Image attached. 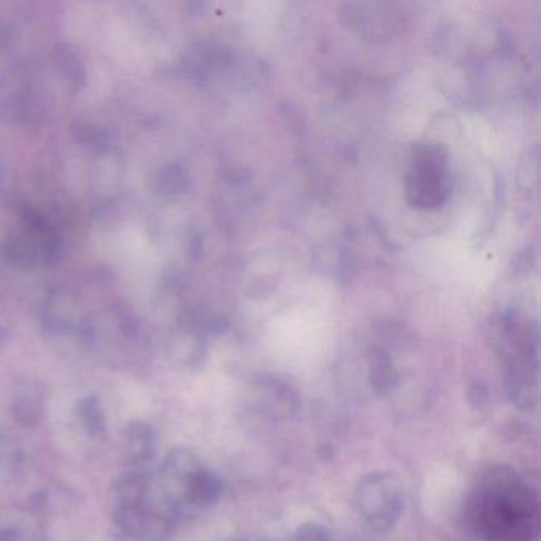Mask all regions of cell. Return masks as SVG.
<instances>
[{"instance_id":"6","label":"cell","mask_w":541,"mask_h":541,"mask_svg":"<svg viewBox=\"0 0 541 541\" xmlns=\"http://www.w3.org/2000/svg\"><path fill=\"white\" fill-rule=\"evenodd\" d=\"M231 541H246V540H231Z\"/></svg>"},{"instance_id":"5","label":"cell","mask_w":541,"mask_h":541,"mask_svg":"<svg viewBox=\"0 0 541 541\" xmlns=\"http://www.w3.org/2000/svg\"><path fill=\"white\" fill-rule=\"evenodd\" d=\"M292 541H334L329 529L318 522H307L296 530Z\"/></svg>"},{"instance_id":"4","label":"cell","mask_w":541,"mask_h":541,"mask_svg":"<svg viewBox=\"0 0 541 541\" xmlns=\"http://www.w3.org/2000/svg\"><path fill=\"white\" fill-rule=\"evenodd\" d=\"M370 380H372L373 388L380 392V396L388 394L391 389L396 388L399 375H397L394 365L389 361L386 354H380L377 359L372 362V372H370Z\"/></svg>"},{"instance_id":"3","label":"cell","mask_w":541,"mask_h":541,"mask_svg":"<svg viewBox=\"0 0 541 541\" xmlns=\"http://www.w3.org/2000/svg\"><path fill=\"white\" fill-rule=\"evenodd\" d=\"M256 403L264 415L273 419H286L299 408V396L288 384L269 380L259 384Z\"/></svg>"},{"instance_id":"1","label":"cell","mask_w":541,"mask_h":541,"mask_svg":"<svg viewBox=\"0 0 541 541\" xmlns=\"http://www.w3.org/2000/svg\"><path fill=\"white\" fill-rule=\"evenodd\" d=\"M353 503L365 526L377 534H386L397 526L405 510L402 483L394 473H369L357 483Z\"/></svg>"},{"instance_id":"2","label":"cell","mask_w":541,"mask_h":541,"mask_svg":"<svg viewBox=\"0 0 541 541\" xmlns=\"http://www.w3.org/2000/svg\"><path fill=\"white\" fill-rule=\"evenodd\" d=\"M449 175L445 154L434 146H423L413 154L407 175V196L411 205L437 208L448 199Z\"/></svg>"}]
</instances>
